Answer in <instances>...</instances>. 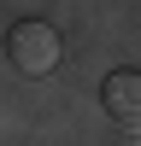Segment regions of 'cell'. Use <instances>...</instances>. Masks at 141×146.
I'll list each match as a JSON object with an SVG mask.
<instances>
[{"mask_svg":"<svg viewBox=\"0 0 141 146\" xmlns=\"http://www.w3.org/2000/svg\"><path fill=\"white\" fill-rule=\"evenodd\" d=\"M12 64L23 70V76H47V70L59 64V35H53V23H18V29H12Z\"/></svg>","mask_w":141,"mask_h":146,"instance_id":"1","label":"cell"},{"mask_svg":"<svg viewBox=\"0 0 141 146\" xmlns=\"http://www.w3.org/2000/svg\"><path fill=\"white\" fill-rule=\"evenodd\" d=\"M100 100H106V117L129 135H141V70H112L100 82Z\"/></svg>","mask_w":141,"mask_h":146,"instance_id":"2","label":"cell"}]
</instances>
